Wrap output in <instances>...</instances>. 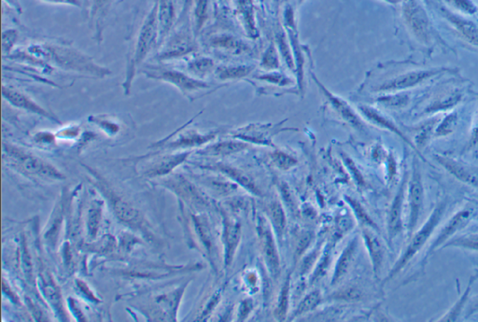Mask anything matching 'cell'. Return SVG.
<instances>
[{
    "label": "cell",
    "instance_id": "obj_21",
    "mask_svg": "<svg viewBox=\"0 0 478 322\" xmlns=\"http://www.w3.org/2000/svg\"><path fill=\"white\" fill-rule=\"evenodd\" d=\"M313 79L315 80L317 85H318L319 90H321L324 97L327 98L329 103H330V105L333 107L334 112L337 113V115H339L342 120L345 121L346 123H348L351 127L355 128V129L363 130L364 124L363 120H361L360 116L355 112V110L349 105L348 102H346L341 97H336V95L331 94V92L329 91L328 89L314 75Z\"/></svg>",
    "mask_w": 478,
    "mask_h": 322
},
{
    "label": "cell",
    "instance_id": "obj_23",
    "mask_svg": "<svg viewBox=\"0 0 478 322\" xmlns=\"http://www.w3.org/2000/svg\"><path fill=\"white\" fill-rule=\"evenodd\" d=\"M164 185L167 188H170V189L174 190V192H178L182 198L192 203L193 205H208L209 204L206 196L202 193H200V190L194 185L188 181L184 177H182V176H171V177L166 178Z\"/></svg>",
    "mask_w": 478,
    "mask_h": 322
},
{
    "label": "cell",
    "instance_id": "obj_27",
    "mask_svg": "<svg viewBox=\"0 0 478 322\" xmlns=\"http://www.w3.org/2000/svg\"><path fill=\"white\" fill-rule=\"evenodd\" d=\"M358 247V237H355L349 241L348 245L343 249L341 255L339 256L336 267H334L333 279H331V286L339 284L344 277H345L346 273L349 272V268L351 267L355 257H356Z\"/></svg>",
    "mask_w": 478,
    "mask_h": 322
},
{
    "label": "cell",
    "instance_id": "obj_16",
    "mask_svg": "<svg viewBox=\"0 0 478 322\" xmlns=\"http://www.w3.org/2000/svg\"><path fill=\"white\" fill-rule=\"evenodd\" d=\"M2 97L7 100L10 105L16 107V109L25 110L26 112L33 113V114L41 116V117L60 123L58 118L48 112L43 107L38 105L28 95L11 87V86L2 85Z\"/></svg>",
    "mask_w": 478,
    "mask_h": 322
},
{
    "label": "cell",
    "instance_id": "obj_57",
    "mask_svg": "<svg viewBox=\"0 0 478 322\" xmlns=\"http://www.w3.org/2000/svg\"><path fill=\"white\" fill-rule=\"evenodd\" d=\"M312 235L307 232V234L302 235L301 237L299 238L297 249V258L300 257L302 254L304 252V250L309 247V244L312 243Z\"/></svg>",
    "mask_w": 478,
    "mask_h": 322
},
{
    "label": "cell",
    "instance_id": "obj_22",
    "mask_svg": "<svg viewBox=\"0 0 478 322\" xmlns=\"http://www.w3.org/2000/svg\"><path fill=\"white\" fill-rule=\"evenodd\" d=\"M358 109L360 110L361 114L363 115V117L367 119L370 123L382 128V129L390 131V132L393 133L394 135L399 136L403 142H405L409 147L412 148V150H413L418 156V151L416 147H415L413 141H412V140L409 139L401 129H400L398 125L394 123L390 117H388L384 113L379 112V110L373 107L361 105L358 106Z\"/></svg>",
    "mask_w": 478,
    "mask_h": 322
},
{
    "label": "cell",
    "instance_id": "obj_5",
    "mask_svg": "<svg viewBox=\"0 0 478 322\" xmlns=\"http://www.w3.org/2000/svg\"><path fill=\"white\" fill-rule=\"evenodd\" d=\"M456 74V68L447 67L415 68L408 70L397 75L390 77L381 85L373 88V91L378 94H390V92H408L410 89L418 87L424 82L446 74Z\"/></svg>",
    "mask_w": 478,
    "mask_h": 322
},
{
    "label": "cell",
    "instance_id": "obj_3",
    "mask_svg": "<svg viewBox=\"0 0 478 322\" xmlns=\"http://www.w3.org/2000/svg\"><path fill=\"white\" fill-rule=\"evenodd\" d=\"M447 207V200H441V201H439L435 205V208H433L431 214L429 215L426 222L423 223V226L418 231H415L412 234L408 246L405 247V250L400 255L398 260L396 261L390 272H388V276L382 281V286L386 285L388 282L395 279L410 264V262L416 257L418 253L423 249L425 244L428 242L430 237H432L433 232L436 230V228L440 225L442 220H443Z\"/></svg>",
    "mask_w": 478,
    "mask_h": 322
},
{
    "label": "cell",
    "instance_id": "obj_30",
    "mask_svg": "<svg viewBox=\"0 0 478 322\" xmlns=\"http://www.w3.org/2000/svg\"><path fill=\"white\" fill-rule=\"evenodd\" d=\"M250 148V145L247 142H243L242 140H227V141H221L215 143L205 148L204 150L200 151L199 154L203 155H208V156H227L234 154L240 153Z\"/></svg>",
    "mask_w": 478,
    "mask_h": 322
},
{
    "label": "cell",
    "instance_id": "obj_38",
    "mask_svg": "<svg viewBox=\"0 0 478 322\" xmlns=\"http://www.w3.org/2000/svg\"><path fill=\"white\" fill-rule=\"evenodd\" d=\"M291 273L287 274L282 290H280L279 299H277L276 309H275V317L279 321H285L287 318L290 304V291H291Z\"/></svg>",
    "mask_w": 478,
    "mask_h": 322
},
{
    "label": "cell",
    "instance_id": "obj_41",
    "mask_svg": "<svg viewBox=\"0 0 478 322\" xmlns=\"http://www.w3.org/2000/svg\"><path fill=\"white\" fill-rule=\"evenodd\" d=\"M193 220L200 240H201L205 249H207L208 255H212V247H212V235L207 220L201 217H194Z\"/></svg>",
    "mask_w": 478,
    "mask_h": 322
},
{
    "label": "cell",
    "instance_id": "obj_46",
    "mask_svg": "<svg viewBox=\"0 0 478 322\" xmlns=\"http://www.w3.org/2000/svg\"><path fill=\"white\" fill-rule=\"evenodd\" d=\"M330 261L331 247L327 246L326 249L324 250V252L322 253L321 259H319L318 267H317L315 271H314L312 279H310V282L315 283L317 280H319L322 277H324V274L326 273L329 264H330Z\"/></svg>",
    "mask_w": 478,
    "mask_h": 322
},
{
    "label": "cell",
    "instance_id": "obj_7",
    "mask_svg": "<svg viewBox=\"0 0 478 322\" xmlns=\"http://www.w3.org/2000/svg\"><path fill=\"white\" fill-rule=\"evenodd\" d=\"M416 155L413 157L410 177H408L406 188V201L408 205V237L416 231L418 222L423 213L425 202V188H424L423 174Z\"/></svg>",
    "mask_w": 478,
    "mask_h": 322
},
{
    "label": "cell",
    "instance_id": "obj_60",
    "mask_svg": "<svg viewBox=\"0 0 478 322\" xmlns=\"http://www.w3.org/2000/svg\"><path fill=\"white\" fill-rule=\"evenodd\" d=\"M477 313H478V301L477 302L474 303L473 306H471L470 308L468 309L467 315H466V317L467 318L471 317V316L477 314Z\"/></svg>",
    "mask_w": 478,
    "mask_h": 322
},
{
    "label": "cell",
    "instance_id": "obj_40",
    "mask_svg": "<svg viewBox=\"0 0 478 322\" xmlns=\"http://www.w3.org/2000/svg\"><path fill=\"white\" fill-rule=\"evenodd\" d=\"M446 247H457V249L478 252V234L464 235H461V237H453L442 249H446Z\"/></svg>",
    "mask_w": 478,
    "mask_h": 322
},
{
    "label": "cell",
    "instance_id": "obj_47",
    "mask_svg": "<svg viewBox=\"0 0 478 322\" xmlns=\"http://www.w3.org/2000/svg\"><path fill=\"white\" fill-rule=\"evenodd\" d=\"M261 65L267 70H275L280 68V58L276 47L271 45L262 56Z\"/></svg>",
    "mask_w": 478,
    "mask_h": 322
},
{
    "label": "cell",
    "instance_id": "obj_19",
    "mask_svg": "<svg viewBox=\"0 0 478 322\" xmlns=\"http://www.w3.org/2000/svg\"><path fill=\"white\" fill-rule=\"evenodd\" d=\"M190 154L191 151H185L181 154L152 157L142 166L143 175L148 178L163 177L184 163Z\"/></svg>",
    "mask_w": 478,
    "mask_h": 322
},
{
    "label": "cell",
    "instance_id": "obj_50",
    "mask_svg": "<svg viewBox=\"0 0 478 322\" xmlns=\"http://www.w3.org/2000/svg\"><path fill=\"white\" fill-rule=\"evenodd\" d=\"M361 297H363V292L355 287L343 289L342 291L336 292L334 296H331L334 299L344 301H358Z\"/></svg>",
    "mask_w": 478,
    "mask_h": 322
},
{
    "label": "cell",
    "instance_id": "obj_39",
    "mask_svg": "<svg viewBox=\"0 0 478 322\" xmlns=\"http://www.w3.org/2000/svg\"><path fill=\"white\" fill-rule=\"evenodd\" d=\"M345 199L346 203L349 205V207L354 210L358 222H360L363 227L371 228L373 230L379 232L378 226L376 225V223L373 222L372 218L369 216L368 213L364 210L363 205H361L356 199L349 198V196H345Z\"/></svg>",
    "mask_w": 478,
    "mask_h": 322
},
{
    "label": "cell",
    "instance_id": "obj_20",
    "mask_svg": "<svg viewBox=\"0 0 478 322\" xmlns=\"http://www.w3.org/2000/svg\"><path fill=\"white\" fill-rule=\"evenodd\" d=\"M100 190L104 192L105 195L107 196L110 205H112V210L115 211L116 217L118 218L122 222L125 223L133 227H139L142 225V216H140L139 211L134 208L132 205L124 201V199L119 198L113 190H110L104 183L98 184Z\"/></svg>",
    "mask_w": 478,
    "mask_h": 322
},
{
    "label": "cell",
    "instance_id": "obj_34",
    "mask_svg": "<svg viewBox=\"0 0 478 322\" xmlns=\"http://www.w3.org/2000/svg\"><path fill=\"white\" fill-rule=\"evenodd\" d=\"M459 124L458 112H450L442 120L439 121L433 131V139H444L455 132Z\"/></svg>",
    "mask_w": 478,
    "mask_h": 322
},
{
    "label": "cell",
    "instance_id": "obj_44",
    "mask_svg": "<svg viewBox=\"0 0 478 322\" xmlns=\"http://www.w3.org/2000/svg\"><path fill=\"white\" fill-rule=\"evenodd\" d=\"M451 8L456 10V13L462 16H474L478 11L477 5L472 0H446Z\"/></svg>",
    "mask_w": 478,
    "mask_h": 322
},
{
    "label": "cell",
    "instance_id": "obj_26",
    "mask_svg": "<svg viewBox=\"0 0 478 322\" xmlns=\"http://www.w3.org/2000/svg\"><path fill=\"white\" fill-rule=\"evenodd\" d=\"M157 18L159 28L158 47H160L174 25L176 13L173 0H157Z\"/></svg>",
    "mask_w": 478,
    "mask_h": 322
},
{
    "label": "cell",
    "instance_id": "obj_11",
    "mask_svg": "<svg viewBox=\"0 0 478 322\" xmlns=\"http://www.w3.org/2000/svg\"><path fill=\"white\" fill-rule=\"evenodd\" d=\"M257 225H258L257 231H258L260 245H261L262 256H264L269 275L274 279H277L280 274V259L273 228H271L268 220L262 217H259Z\"/></svg>",
    "mask_w": 478,
    "mask_h": 322
},
{
    "label": "cell",
    "instance_id": "obj_43",
    "mask_svg": "<svg viewBox=\"0 0 478 322\" xmlns=\"http://www.w3.org/2000/svg\"><path fill=\"white\" fill-rule=\"evenodd\" d=\"M43 277L45 296H46L47 300L49 301L51 305L55 306V308L61 310V296H60L58 289L55 285V283L53 282L52 279H47V277Z\"/></svg>",
    "mask_w": 478,
    "mask_h": 322
},
{
    "label": "cell",
    "instance_id": "obj_58",
    "mask_svg": "<svg viewBox=\"0 0 478 322\" xmlns=\"http://www.w3.org/2000/svg\"><path fill=\"white\" fill-rule=\"evenodd\" d=\"M44 2L53 3V4H62L82 7V0H43Z\"/></svg>",
    "mask_w": 478,
    "mask_h": 322
},
{
    "label": "cell",
    "instance_id": "obj_24",
    "mask_svg": "<svg viewBox=\"0 0 478 322\" xmlns=\"http://www.w3.org/2000/svg\"><path fill=\"white\" fill-rule=\"evenodd\" d=\"M372 230L371 228L363 227V238L371 260L373 276L378 279L383 267L385 252L381 241Z\"/></svg>",
    "mask_w": 478,
    "mask_h": 322
},
{
    "label": "cell",
    "instance_id": "obj_59",
    "mask_svg": "<svg viewBox=\"0 0 478 322\" xmlns=\"http://www.w3.org/2000/svg\"><path fill=\"white\" fill-rule=\"evenodd\" d=\"M346 165L349 166V168H351V170L355 169V166H351V161L349 160V158H348V159H346ZM355 172H358V171H357V168L355 169ZM354 174L355 175V176H354V178H355V180H356L357 183H358V185H363V183H364V181H363V176H361V175L360 174V173H357V174H355V173L354 172Z\"/></svg>",
    "mask_w": 478,
    "mask_h": 322
},
{
    "label": "cell",
    "instance_id": "obj_29",
    "mask_svg": "<svg viewBox=\"0 0 478 322\" xmlns=\"http://www.w3.org/2000/svg\"><path fill=\"white\" fill-rule=\"evenodd\" d=\"M206 168L211 170H217V171L222 172L223 174L226 175L227 177L231 180L237 181L239 185L244 187L248 192L253 193L254 195L262 196L261 190L256 186L254 181L250 177H248L245 173L240 171L232 166L223 165V163H216L215 166H206Z\"/></svg>",
    "mask_w": 478,
    "mask_h": 322
},
{
    "label": "cell",
    "instance_id": "obj_42",
    "mask_svg": "<svg viewBox=\"0 0 478 322\" xmlns=\"http://www.w3.org/2000/svg\"><path fill=\"white\" fill-rule=\"evenodd\" d=\"M211 45L219 49H224L232 53H243L246 50V46L241 41L235 40L231 37H218L211 41Z\"/></svg>",
    "mask_w": 478,
    "mask_h": 322
},
{
    "label": "cell",
    "instance_id": "obj_8",
    "mask_svg": "<svg viewBox=\"0 0 478 322\" xmlns=\"http://www.w3.org/2000/svg\"><path fill=\"white\" fill-rule=\"evenodd\" d=\"M148 79L160 80V82L169 83L174 86L185 97H190L197 92L208 90L212 87L211 85L204 80L197 79L190 75L189 73L171 70V68L151 67L142 71Z\"/></svg>",
    "mask_w": 478,
    "mask_h": 322
},
{
    "label": "cell",
    "instance_id": "obj_13",
    "mask_svg": "<svg viewBox=\"0 0 478 322\" xmlns=\"http://www.w3.org/2000/svg\"><path fill=\"white\" fill-rule=\"evenodd\" d=\"M438 14L447 21L465 43L478 49V25L465 16L456 13L446 6H437Z\"/></svg>",
    "mask_w": 478,
    "mask_h": 322
},
{
    "label": "cell",
    "instance_id": "obj_28",
    "mask_svg": "<svg viewBox=\"0 0 478 322\" xmlns=\"http://www.w3.org/2000/svg\"><path fill=\"white\" fill-rule=\"evenodd\" d=\"M115 0H90L89 17L95 28L97 41H102L103 23Z\"/></svg>",
    "mask_w": 478,
    "mask_h": 322
},
{
    "label": "cell",
    "instance_id": "obj_56",
    "mask_svg": "<svg viewBox=\"0 0 478 322\" xmlns=\"http://www.w3.org/2000/svg\"><path fill=\"white\" fill-rule=\"evenodd\" d=\"M319 253V250L317 249L315 250H313V252L310 253V255L307 256V257L304 259L303 262H302L300 268L301 275H304V274L309 273L310 268L312 267L314 262H315L317 258H318Z\"/></svg>",
    "mask_w": 478,
    "mask_h": 322
},
{
    "label": "cell",
    "instance_id": "obj_10",
    "mask_svg": "<svg viewBox=\"0 0 478 322\" xmlns=\"http://www.w3.org/2000/svg\"><path fill=\"white\" fill-rule=\"evenodd\" d=\"M474 211L472 208H462L458 213H454L450 219L447 220L446 225L442 227L440 232L436 235L435 240L432 241L429 249H427L425 255L421 264L425 265L429 258L436 252L443 247L448 241L455 237L460 231L463 230L471 222L474 218Z\"/></svg>",
    "mask_w": 478,
    "mask_h": 322
},
{
    "label": "cell",
    "instance_id": "obj_15",
    "mask_svg": "<svg viewBox=\"0 0 478 322\" xmlns=\"http://www.w3.org/2000/svg\"><path fill=\"white\" fill-rule=\"evenodd\" d=\"M408 173H405L402 178L401 183L396 195L391 203L388 215V240L393 242L394 238L401 235L405 225H403V208L406 200V188H408Z\"/></svg>",
    "mask_w": 478,
    "mask_h": 322
},
{
    "label": "cell",
    "instance_id": "obj_1",
    "mask_svg": "<svg viewBox=\"0 0 478 322\" xmlns=\"http://www.w3.org/2000/svg\"><path fill=\"white\" fill-rule=\"evenodd\" d=\"M29 53L38 55V58L50 63L63 70L86 74L95 77L110 76L112 71L102 67L94 59L76 48L61 44H40L29 48Z\"/></svg>",
    "mask_w": 478,
    "mask_h": 322
},
{
    "label": "cell",
    "instance_id": "obj_62",
    "mask_svg": "<svg viewBox=\"0 0 478 322\" xmlns=\"http://www.w3.org/2000/svg\"><path fill=\"white\" fill-rule=\"evenodd\" d=\"M474 279H476L477 280H478V271H477V272L476 274H474Z\"/></svg>",
    "mask_w": 478,
    "mask_h": 322
},
{
    "label": "cell",
    "instance_id": "obj_33",
    "mask_svg": "<svg viewBox=\"0 0 478 322\" xmlns=\"http://www.w3.org/2000/svg\"><path fill=\"white\" fill-rule=\"evenodd\" d=\"M216 68L215 62L211 58H205V56L194 58L193 60L188 62L186 67L188 73L190 75L200 80H203L204 77L214 73Z\"/></svg>",
    "mask_w": 478,
    "mask_h": 322
},
{
    "label": "cell",
    "instance_id": "obj_6",
    "mask_svg": "<svg viewBox=\"0 0 478 322\" xmlns=\"http://www.w3.org/2000/svg\"><path fill=\"white\" fill-rule=\"evenodd\" d=\"M3 157L7 158L11 166L25 174L47 180L60 181L65 178V176L50 163L17 146L3 143Z\"/></svg>",
    "mask_w": 478,
    "mask_h": 322
},
{
    "label": "cell",
    "instance_id": "obj_35",
    "mask_svg": "<svg viewBox=\"0 0 478 322\" xmlns=\"http://www.w3.org/2000/svg\"><path fill=\"white\" fill-rule=\"evenodd\" d=\"M322 302V292L319 290H314L309 294H307L306 296L303 298V300L301 301L299 304L297 308L294 310L292 313L291 318L289 320H294L302 316L307 314V313L313 311L314 309H316L321 303Z\"/></svg>",
    "mask_w": 478,
    "mask_h": 322
},
{
    "label": "cell",
    "instance_id": "obj_49",
    "mask_svg": "<svg viewBox=\"0 0 478 322\" xmlns=\"http://www.w3.org/2000/svg\"><path fill=\"white\" fill-rule=\"evenodd\" d=\"M101 208L97 205H92L89 211L88 230L89 235L95 237L97 235L98 225H100Z\"/></svg>",
    "mask_w": 478,
    "mask_h": 322
},
{
    "label": "cell",
    "instance_id": "obj_31",
    "mask_svg": "<svg viewBox=\"0 0 478 322\" xmlns=\"http://www.w3.org/2000/svg\"><path fill=\"white\" fill-rule=\"evenodd\" d=\"M267 215L276 237L282 241L287 228L286 214L282 205L279 201L271 202L267 205Z\"/></svg>",
    "mask_w": 478,
    "mask_h": 322
},
{
    "label": "cell",
    "instance_id": "obj_61",
    "mask_svg": "<svg viewBox=\"0 0 478 322\" xmlns=\"http://www.w3.org/2000/svg\"><path fill=\"white\" fill-rule=\"evenodd\" d=\"M384 1L391 3V4H399V3H402V0H384Z\"/></svg>",
    "mask_w": 478,
    "mask_h": 322
},
{
    "label": "cell",
    "instance_id": "obj_51",
    "mask_svg": "<svg viewBox=\"0 0 478 322\" xmlns=\"http://www.w3.org/2000/svg\"><path fill=\"white\" fill-rule=\"evenodd\" d=\"M465 150L466 151H477L478 153V109L474 117L470 138H469Z\"/></svg>",
    "mask_w": 478,
    "mask_h": 322
},
{
    "label": "cell",
    "instance_id": "obj_54",
    "mask_svg": "<svg viewBox=\"0 0 478 322\" xmlns=\"http://www.w3.org/2000/svg\"><path fill=\"white\" fill-rule=\"evenodd\" d=\"M206 11H207V0H197L196 17V28L199 29L204 22Z\"/></svg>",
    "mask_w": 478,
    "mask_h": 322
},
{
    "label": "cell",
    "instance_id": "obj_32",
    "mask_svg": "<svg viewBox=\"0 0 478 322\" xmlns=\"http://www.w3.org/2000/svg\"><path fill=\"white\" fill-rule=\"evenodd\" d=\"M255 70L253 65H221L215 70V77L220 80H235L244 79Z\"/></svg>",
    "mask_w": 478,
    "mask_h": 322
},
{
    "label": "cell",
    "instance_id": "obj_37",
    "mask_svg": "<svg viewBox=\"0 0 478 322\" xmlns=\"http://www.w3.org/2000/svg\"><path fill=\"white\" fill-rule=\"evenodd\" d=\"M476 281L477 279H474V276H472L470 280H469L467 287H466V290L463 292L462 296L460 297V299L454 304L450 310H448L446 314L444 315V317H442L439 321H454L458 320L460 316L462 315L463 308H464L466 304L468 302L472 288H473L474 283Z\"/></svg>",
    "mask_w": 478,
    "mask_h": 322
},
{
    "label": "cell",
    "instance_id": "obj_17",
    "mask_svg": "<svg viewBox=\"0 0 478 322\" xmlns=\"http://www.w3.org/2000/svg\"><path fill=\"white\" fill-rule=\"evenodd\" d=\"M217 134L216 131L208 134H201L193 130L185 131V132L179 133V135L173 134L169 138L156 143L155 146L158 148L172 149V150L199 147L216 138Z\"/></svg>",
    "mask_w": 478,
    "mask_h": 322
},
{
    "label": "cell",
    "instance_id": "obj_18",
    "mask_svg": "<svg viewBox=\"0 0 478 322\" xmlns=\"http://www.w3.org/2000/svg\"><path fill=\"white\" fill-rule=\"evenodd\" d=\"M242 228L240 222L223 215V242L224 267L225 270L233 264L239 243H240Z\"/></svg>",
    "mask_w": 478,
    "mask_h": 322
},
{
    "label": "cell",
    "instance_id": "obj_2",
    "mask_svg": "<svg viewBox=\"0 0 478 322\" xmlns=\"http://www.w3.org/2000/svg\"><path fill=\"white\" fill-rule=\"evenodd\" d=\"M158 41H159V28H158L156 0L143 20L134 40V47L130 50L124 80L122 85L124 95H129L137 70L147 59L149 53L158 47Z\"/></svg>",
    "mask_w": 478,
    "mask_h": 322
},
{
    "label": "cell",
    "instance_id": "obj_25",
    "mask_svg": "<svg viewBox=\"0 0 478 322\" xmlns=\"http://www.w3.org/2000/svg\"><path fill=\"white\" fill-rule=\"evenodd\" d=\"M435 160L440 163L450 175L462 183L478 189V178L458 160L443 154H435Z\"/></svg>",
    "mask_w": 478,
    "mask_h": 322
},
{
    "label": "cell",
    "instance_id": "obj_52",
    "mask_svg": "<svg viewBox=\"0 0 478 322\" xmlns=\"http://www.w3.org/2000/svg\"><path fill=\"white\" fill-rule=\"evenodd\" d=\"M18 38V33L14 29L4 31L2 33V49L3 52L10 53L11 48L14 47V43H16Z\"/></svg>",
    "mask_w": 478,
    "mask_h": 322
},
{
    "label": "cell",
    "instance_id": "obj_9",
    "mask_svg": "<svg viewBox=\"0 0 478 322\" xmlns=\"http://www.w3.org/2000/svg\"><path fill=\"white\" fill-rule=\"evenodd\" d=\"M431 100L427 101L426 105L418 113V118L435 116L439 113L452 112L462 103L465 97L466 88L461 85H445Z\"/></svg>",
    "mask_w": 478,
    "mask_h": 322
},
{
    "label": "cell",
    "instance_id": "obj_14",
    "mask_svg": "<svg viewBox=\"0 0 478 322\" xmlns=\"http://www.w3.org/2000/svg\"><path fill=\"white\" fill-rule=\"evenodd\" d=\"M282 124H252L242 128H239L234 133H232L233 138L242 140V141L255 143V144L274 146L272 139L277 134L285 130L282 127Z\"/></svg>",
    "mask_w": 478,
    "mask_h": 322
},
{
    "label": "cell",
    "instance_id": "obj_4",
    "mask_svg": "<svg viewBox=\"0 0 478 322\" xmlns=\"http://www.w3.org/2000/svg\"><path fill=\"white\" fill-rule=\"evenodd\" d=\"M402 4L406 28L418 43L425 47L441 45L450 49L418 0H402Z\"/></svg>",
    "mask_w": 478,
    "mask_h": 322
},
{
    "label": "cell",
    "instance_id": "obj_45",
    "mask_svg": "<svg viewBox=\"0 0 478 322\" xmlns=\"http://www.w3.org/2000/svg\"><path fill=\"white\" fill-rule=\"evenodd\" d=\"M274 165L282 170H289L297 166V161L294 157L283 151H276L271 154Z\"/></svg>",
    "mask_w": 478,
    "mask_h": 322
},
{
    "label": "cell",
    "instance_id": "obj_36",
    "mask_svg": "<svg viewBox=\"0 0 478 322\" xmlns=\"http://www.w3.org/2000/svg\"><path fill=\"white\" fill-rule=\"evenodd\" d=\"M376 101L388 109H401L410 104L411 97L406 92H390L381 95Z\"/></svg>",
    "mask_w": 478,
    "mask_h": 322
},
{
    "label": "cell",
    "instance_id": "obj_48",
    "mask_svg": "<svg viewBox=\"0 0 478 322\" xmlns=\"http://www.w3.org/2000/svg\"><path fill=\"white\" fill-rule=\"evenodd\" d=\"M259 80H264L271 83V85H276L279 86L291 85L294 83V80L290 79L288 76L284 75L282 73H277V71H271L262 74V75L257 77Z\"/></svg>",
    "mask_w": 478,
    "mask_h": 322
},
{
    "label": "cell",
    "instance_id": "obj_12",
    "mask_svg": "<svg viewBox=\"0 0 478 322\" xmlns=\"http://www.w3.org/2000/svg\"><path fill=\"white\" fill-rule=\"evenodd\" d=\"M160 52L156 55L157 60L167 61L184 58L196 52L198 46L192 36L185 31L175 33L172 37L162 44Z\"/></svg>",
    "mask_w": 478,
    "mask_h": 322
},
{
    "label": "cell",
    "instance_id": "obj_53",
    "mask_svg": "<svg viewBox=\"0 0 478 322\" xmlns=\"http://www.w3.org/2000/svg\"><path fill=\"white\" fill-rule=\"evenodd\" d=\"M280 193H282V198L284 202L286 203L287 207L290 208L291 211H295V202L294 200V196L288 185L286 183H282L280 186Z\"/></svg>",
    "mask_w": 478,
    "mask_h": 322
},
{
    "label": "cell",
    "instance_id": "obj_55",
    "mask_svg": "<svg viewBox=\"0 0 478 322\" xmlns=\"http://www.w3.org/2000/svg\"><path fill=\"white\" fill-rule=\"evenodd\" d=\"M253 301L252 299L249 298V299L242 301L240 306H239L238 321L246 320L249 317L250 313L253 311Z\"/></svg>",
    "mask_w": 478,
    "mask_h": 322
}]
</instances>
